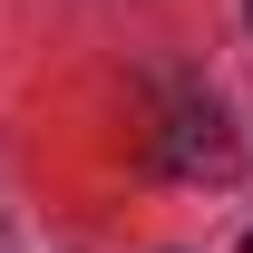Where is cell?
<instances>
[{
    "label": "cell",
    "mask_w": 253,
    "mask_h": 253,
    "mask_svg": "<svg viewBox=\"0 0 253 253\" xmlns=\"http://www.w3.org/2000/svg\"><path fill=\"white\" fill-rule=\"evenodd\" d=\"M244 253H253V234H244Z\"/></svg>",
    "instance_id": "7a4b0ae2"
},
{
    "label": "cell",
    "mask_w": 253,
    "mask_h": 253,
    "mask_svg": "<svg viewBox=\"0 0 253 253\" xmlns=\"http://www.w3.org/2000/svg\"><path fill=\"white\" fill-rule=\"evenodd\" d=\"M166 166H175V175H205V185L234 175V136H224V107H214V97H185V107L166 117Z\"/></svg>",
    "instance_id": "6da1fadb"
}]
</instances>
